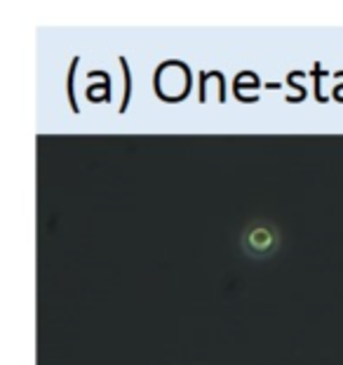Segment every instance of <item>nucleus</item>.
Masks as SVG:
<instances>
[{"label": "nucleus", "mask_w": 343, "mask_h": 365, "mask_svg": "<svg viewBox=\"0 0 343 365\" xmlns=\"http://www.w3.org/2000/svg\"><path fill=\"white\" fill-rule=\"evenodd\" d=\"M283 245V234L268 220H252L240 234V250L249 259H270Z\"/></svg>", "instance_id": "nucleus-1"}, {"label": "nucleus", "mask_w": 343, "mask_h": 365, "mask_svg": "<svg viewBox=\"0 0 343 365\" xmlns=\"http://www.w3.org/2000/svg\"><path fill=\"white\" fill-rule=\"evenodd\" d=\"M191 90V73L181 61H165L155 71V92L167 99V102H179L189 95Z\"/></svg>", "instance_id": "nucleus-2"}]
</instances>
